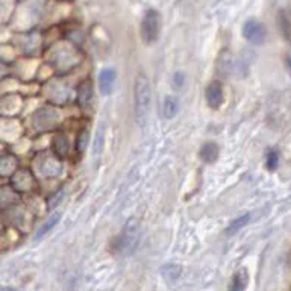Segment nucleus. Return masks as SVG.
Returning <instances> with one entry per match:
<instances>
[{"label": "nucleus", "mask_w": 291, "mask_h": 291, "mask_svg": "<svg viewBox=\"0 0 291 291\" xmlns=\"http://www.w3.org/2000/svg\"><path fill=\"white\" fill-rule=\"evenodd\" d=\"M135 119L140 124H144L149 117V111L152 105V90L150 82L144 74H138L135 80Z\"/></svg>", "instance_id": "nucleus-1"}, {"label": "nucleus", "mask_w": 291, "mask_h": 291, "mask_svg": "<svg viewBox=\"0 0 291 291\" xmlns=\"http://www.w3.org/2000/svg\"><path fill=\"white\" fill-rule=\"evenodd\" d=\"M140 241V226L135 220H131L127 224L124 231L121 232V235L119 237L116 246H117V252L123 253V255H129L132 253Z\"/></svg>", "instance_id": "nucleus-2"}, {"label": "nucleus", "mask_w": 291, "mask_h": 291, "mask_svg": "<svg viewBox=\"0 0 291 291\" xmlns=\"http://www.w3.org/2000/svg\"><path fill=\"white\" fill-rule=\"evenodd\" d=\"M159 30H161V15L156 11L149 9L144 14L143 24H141L143 41L146 44H153L159 37Z\"/></svg>", "instance_id": "nucleus-3"}, {"label": "nucleus", "mask_w": 291, "mask_h": 291, "mask_svg": "<svg viewBox=\"0 0 291 291\" xmlns=\"http://www.w3.org/2000/svg\"><path fill=\"white\" fill-rule=\"evenodd\" d=\"M242 35L252 44H263L266 40V27L258 20H247L242 26Z\"/></svg>", "instance_id": "nucleus-4"}, {"label": "nucleus", "mask_w": 291, "mask_h": 291, "mask_svg": "<svg viewBox=\"0 0 291 291\" xmlns=\"http://www.w3.org/2000/svg\"><path fill=\"white\" fill-rule=\"evenodd\" d=\"M206 103L209 105V108H213V109H218L223 103V88L218 82H213V84H209L208 88H206Z\"/></svg>", "instance_id": "nucleus-5"}, {"label": "nucleus", "mask_w": 291, "mask_h": 291, "mask_svg": "<svg viewBox=\"0 0 291 291\" xmlns=\"http://www.w3.org/2000/svg\"><path fill=\"white\" fill-rule=\"evenodd\" d=\"M116 70L114 69H103L99 74V88L102 91V94H109L114 88V84H116Z\"/></svg>", "instance_id": "nucleus-6"}, {"label": "nucleus", "mask_w": 291, "mask_h": 291, "mask_svg": "<svg viewBox=\"0 0 291 291\" xmlns=\"http://www.w3.org/2000/svg\"><path fill=\"white\" fill-rule=\"evenodd\" d=\"M91 99H93V87L87 80V82H82L77 88V100L82 108H88L91 103Z\"/></svg>", "instance_id": "nucleus-7"}, {"label": "nucleus", "mask_w": 291, "mask_h": 291, "mask_svg": "<svg viewBox=\"0 0 291 291\" xmlns=\"http://www.w3.org/2000/svg\"><path fill=\"white\" fill-rule=\"evenodd\" d=\"M218 146L216 143H205L200 149V158L205 163H214L218 158Z\"/></svg>", "instance_id": "nucleus-8"}, {"label": "nucleus", "mask_w": 291, "mask_h": 291, "mask_svg": "<svg viewBox=\"0 0 291 291\" xmlns=\"http://www.w3.org/2000/svg\"><path fill=\"white\" fill-rule=\"evenodd\" d=\"M249 282V276L246 270H240L235 273V276L232 279V284L229 287V291H244Z\"/></svg>", "instance_id": "nucleus-9"}, {"label": "nucleus", "mask_w": 291, "mask_h": 291, "mask_svg": "<svg viewBox=\"0 0 291 291\" xmlns=\"http://www.w3.org/2000/svg\"><path fill=\"white\" fill-rule=\"evenodd\" d=\"M177 109H179V100H177L174 96H167L163 105L166 119H173L177 114Z\"/></svg>", "instance_id": "nucleus-10"}, {"label": "nucleus", "mask_w": 291, "mask_h": 291, "mask_svg": "<svg viewBox=\"0 0 291 291\" xmlns=\"http://www.w3.org/2000/svg\"><path fill=\"white\" fill-rule=\"evenodd\" d=\"M53 149L56 152L58 156H66L70 150V144H69V140L64 137V135H58L53 141Z\"/></svg>", "instance_id": "nucleus-11"}, {"label": "nucleus", "mask_w": 291, "mask_h": 291, "mask_svg": "<svg viewBox=\"0 0 291 291\" xmlns=\"http://www.w3.org/2000/svg\"><path fill=\"white\" fill-rule=\"evenodd\" d=\"M163 276L167 279V281H176V279H179L181 276V273H182V267L179 264H167L164 266L163 268Z\"/></svg>", "instance_id": "nucleus-12"}, {"label": "nucleus", "mask_w": 291, "mask_h": 291, "mask_svg": "<svg viewBox=\"0 0 291 291\" xmlns=\"http://www.w3.org/2000/svg\"><path fill=\"white\" fill-rule=\"evenodd\" d=\"M59 218H61V214H53L50 218H48L41 228H40V231L37 232V235H35V240H40V238H43L48 231H52L55 226L58 224V221H59Z\"/></svg>", "instance_id": "nucleus-13"}, {"label": "nucleus", "mask_w": 291, "mask_h": 291, "mask_svg": "<svg viewBox=\"0 0 291 291\" xmlns=\"http://www.w3.org/2000/svg\"><path fill=\"white\" fill-rule=\"evenodd\" d=\"M250 220V214H244V216H241L238 218H235L229 226H228V229H226V234H235L237 231H240L242 226H246Z\"/></svg>", "instance_id": "nucleus-14"}, {"label": "nucleus", "mask_w": 291, "mask_h": 291, "mask_svg": "<svg viewBox=\"0 0 291 291\" xmlns=\"http://www.w3.org/2000/svg\"><path fill=\"white\" fill-rule=\"evenodd\" d=\"M279 164V155L276 150H270L267 153V169L268 170H274Z\"/></svg>", "instance_id": "nucleus-15"}, {"label": "nucleus", "mask_w": 291, "mask_h": 291, "mask_svg": "<svg viewBox=\"0 0 291 291\" xmlns=\"http://www.w3.org/2000/svg\"><path fill=\"white\" fill-rule=\"evenodd\" d=\"M87 143H88V131L87 129H82L77 137V150L82 152L87 147Z\"/></svg>", "instance_id": "nucleus-16"}, {"label": "nucleus", "mask_w": 291, "mask_h": 291, "mask_svg": "<svg viewBox=\"0 0 291 291\" xmlns=\"http://www.w3.org/2000/svg\"><path fill=\"white\" fill-rule=\"evenodd\" d=\"M62 194H64V191L61 190V191H58V193H55L53 196H52V199L48 200V208H55L58 203H59V200L62 199Z\"/></svg>", "instance_id": "nucleus-17"}, {"label": "nucleus", "mask_w": 291, "mask_h": 291, "mask_svg": "<svg viewBox=\"0 0 291 291\" xmlns=\"http://www.w3.org/2000/svg\"><path fill=\"white\" fill-rule=\"evenodd\" d=\"M173 82H174V87H182V84H184V74L181 73V72H177V73H174V76H173Z\"/></svg>", "instance_id": "nucleus-18"}, {"label": "nucleus", "mask_w": 291, "mask_h": 291, "mask_svg": "<svg viewBox=\"0 0 291 291\" xmlns=\"http://www.w3.org/2000/svg\"><path fill=\"white\" fill-rule=\"evenodd\" d=\"M0 291H20V290H15V288H2V290H0Z\"/></svg>", "instance_id": "nucleus-19"}, {"label": "nucleus", "mask_w": 291, "mask_h": 291, "mask_svg": "<svg viewBox=\"0 0 291 291\" xmlns=\"http://www.w3.org/2000/svg\"><path fill=\"white\" fill-rule=\"evenodd\" d=\"M288 66H290V69H291V58L288 59Z\"/></svg>", "instance_id": "nucleus-20"}, {"label": "nucleus", "mask_w": 291, "mask_h": 291, "mask_svg": "<svg viewBox=\"0 0 291 291\" xmlns=\"http://www.w3.org/2000/svg\"><path fill=\"white\" fill-rule=\"evenodd\" d=\"M288 38H290V40H291V37H288Z\"/></svg>", "instance_id": "nucleus-21"}]
</instances>
